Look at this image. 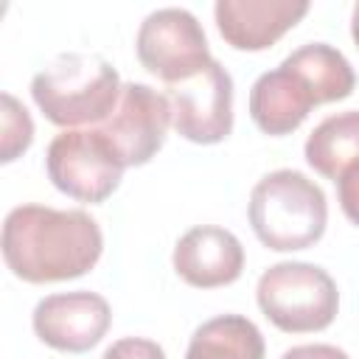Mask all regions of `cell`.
Listing matches in <instances>:
<instances>
[{
    "instance_id": "obj_9",
    "label": "cell",
    "mask_w": 359,
    "mask_h": 359,
    "mask_svg": "<svg viewBox=\"0 0 359 359\" xmlns=\"http://www.w3.org/2000/svg\"><path fill=\"white\" fill-rule=\"evenodd\" d=\"M31 323L45 345L67 353H84L104 339L112 323V311L101 294L81 289L42 297Z\"/></svg>"
},
{
    "instance_id": "obj_8",
    "label": "cell",
    "mask_w": 359,
    "mask_h": 359,
    "mask_svg": "<svg viewBox=\"0 0 359 359\" xmlns=\"http://www.w3.org/2000/svg\"><path fill=\"white\" fill-rule=\"evenodd\" d=\"M168 126L171 104L165 93H157L140 81L123 84L115 109L104 123H98L123 165H146L163 149Z\"/></svg>"
},
{
    "instance_id": "obj_15",
    "label": "cell",
    "mask_w": 359,
    "mask_h": 359,
    "mask_svg": "<svg viewBox=\"0 0 359 359\" xmlns=\"http://www.w3.org/2000/svg\"><path fill=\"white\" fill-rule=\"evenodd\" d=\"M286 59L311 81V87L320 95V104L342 101L353 93V84H356L353 67L337 48L325 42H309L292 50Z\"/></svg>"
},
{
    "instance_id": "obj_5",
    "label": "cell",
    "mask_w": 359,
    "mask_h": 359,
    "mask_svg": "<svg viewBox=\"0 0 359 359\" xmlns=\"http://www.w3.org/2000/svg\"><path fill=\"white\" fill-rule=\"evenodd\" d=\"M48 180L67 196L79 202H104L121 185L123 160L107 140V135L93 129H65L56 135L45 154Z\"/></svg>"
},
{
    "instance_id": "obj_3",
    "label": "cell",
    "mask_w": 359,
    "mask_h": 359,
    "mask_svg": "<svg viewBox=\"0 0 359 359\" xmlns=\"http://www.w3.org/2000/svg\"><path fill=\"white\" fill-rule=\"evenodd\" d=\"M247 216L264 247L275 252H292L306 250L323 238L328 202L314 180L292 168H278L255 182Z\"/></svg>"
},
{
    "instance_id": "obj_18",
    "label": "cell",
    "mask_w": 359,
    "mask_h": 359,
    "mask_svg": "<svg viewBox=\"0 0 359 359\" xmlns=\"http://www.w3.org/2000/svg\"><path fill=\"white\" fill-rule=\"evenodd\" d=\"M337 196H339V208L342 213L359 224V160L351 163L339 177H337Z\"/></svg>"
},
{
    "instance_id": "obj_17",
    "label": "cell",
    "mask_w": 359,
    "mask_h": 359,
    "mask_svg": "<svg viewBox=\"0 0 359 359\" xmlns=\"http://www.w3.org/2000/svg\"><path fill=\"white\" fill-rule=\"evenodd\" d=\"M101 359H165L163 348L151 339L143 337H123L118 342H112Z\"/></svg>"
},
{
    "instance_id": "obj_10",
    "label": "cell",
    "mask_w": 359,
    "mask_h": 359,
    "mask_svg": "<svg viewBox=\"0 0 359 359\" xmlns=\"http://www.w3.org/2000/svg\"><path fill=\"white\" fill-rule=\"evenodd\" d=\"M306 14V0H219L213 6L216 28L236 50L272 48Z\"/></svg>"
},
{
    "instance_id": "obj_2",
    "label": "cell",
    "mask_w": 359,
    "mask_h": 359,
    "mask_svg": "<svg viewBox=\"0 0 359 359\" xmlns=\"http://www.w3.org/2000/svg\"><path fill=\"white\" fill-rule=\"evenodd\" d=\"M118 70L98 53H62L31 81V98L42 115L65 129L104 123L121 98Z\"/></svg>"
},
{
    "instance_id": "obj_1",
    "label": "cell",
    "mask_w": 359,
    "mask_h": 359,
    "mask_svg": "<svg viewBox=\"0 0 359 359\" xmlns=\"http://www.w3.org/2000/svg\"><path fill=\"white\" fill-rule=\"evenodd\" d=\"M3 261L25 283L70 280L95 266L104 250L98 222L84 210L20 205L3 222Z\"/></svg>"
},
{
    "instance_id": "obj_11",
    "label": "cell",
    "mask_w": 359,
    "mask_h": 359,
    "mask_svg": "<svg viewBox=\"0 0 359 359\" xmlns=\"http://www.w3.org/2000/svg\"><path fill=\"white\" fill-rule=\"evenodd\" d=\"M311 107H320V95L289 59H283L275 70L261 73L250 90L252 123L275 137L294 132Z\"/></svg>"
},
{
    "instance_id": "obj_13",
    "label": "cell",
    "mask_w": 359,
    "mask_h": 359,
    "mask_svg": "<svg viewBox=\"0 0 359 359\" xmlns=\"http://www.w3.org/2000/svg\"><path fill=\"white\" fill-rule=\"evenodd\" d=\"M185 359H264V337L252 320L222 314L194 331Z\"/></svg>"
},
{
    "instance_id": "obj_19",
    "label": "cell",
    "mask_w": 359,
    "mask_h": 359,
    "mask_svg": "<svg viewBox=\"0 0 359 359\" xmlns=\"http://www.w3.org/2000/svg\"><path fill=\"white\" fill-rule=\"evenodd\" d=\"M280 359H351L342 348L337 345H323V342H314V345H297V348H289Z\"/></svg>"
},
{
    "instance_id": "obj_14",
    "label": "cell",
    "mask_w": 359,
    "mask_h": 359,
    "mask_svg": "<svg viewBox=\"0 0 359 359\" xmlns=\"http://www.w3.org/2000/svg\"><path fill=\"white\" fill-rule=\"evenodd\" d=\"M306 163L323 174L325 180H334L359 160V109L337 112L314 126V132L306 140Z\"/></svg>"
},
{
    "instance_id": "obj_4",
    "label": "cell",
    "mask_w": 359,
    "mask_h": 359,
    "mask_svg": "<svg viewBox=\"0 0 359 359\" xmlns=\"http://www.w3.org/2000/svg\"><path fill=\"white\" fill-rule=\"evenodd\" d=\"M258 309L266 320L286 334L323 331L334 323L339 309V292L334 278L306 261L272 264L255 286Z\"/></svg>"
},
{
    "instance_id": "obj_6",
    "label": "cell",
    "mask_w": 359,
    "mask_h": 359,
    "mask_svg": "<svg viewBox=\"0 0 359 359\" xmlns=\"http://www.w3.org/2000/svg\"><path fill=\"white\" fill-rule=\"evenodd\" d=\"M135 50L140 65L165 84L196 76L213 56L199 20L185 8H157L137 31Z\"/></svg>"
},
{
    "instance_id": "obj_16",
    "label": "cell",
    "mask_w": 359,
    "mask_h": 359,
    "mask_svg": "<svg viewBox=\"0 0 359 359\" xmlns=\"http://www.w3.org/2000/svg\"><path fill=\"white\" fill-rule=\"evenodd\" d=\"M34 140V123L28 109L11 95L3 93V163H11L17 154H22Z\"/></svg>"
},
{
    "instance_id": "obj_7",
    "label": "cell",
    "mask_w": 359,
    "mask_h": 359,
    "mask_svg": "<svg viewBox=\"0 0 359 359\" xmlns=\"http://www.w3.org/2000/svg\"><path fill=\"white\" fill-rule=\"evenodd\" d=\"M174 129L191 143H222L233 132V76L210 59L196 76L168 84Z\"/></svg>"
},
{
    "instance_id": "obj_12",
    "label": "cell",
    "mask_w": 359,
    "mask_h": 359,
    "mask_svg": "<svg viewBox=\"0 0 359 359\" xmlns=\"http://www.w3.org/2000/svg\"><path fill=\"white\" fill-rule=\"evenodd\" d=\"M174 269L188 286L196 289L227 286L238 280L244 269V247L230 230L199 224L180 236L174 247Z\"/></svg>"
},
{
    "instance_id": "obj_20",
    "label": "cell",
    "mask_w": 359,
    "mask_h": 359,
    "mask_svg": "<svg viewBox=\"0 0 359 359\" xmlns=\"http://www.w3.org/2000/svg\"><path fill=\"white\" fill-rule=\"evenodd\" d=\"M351 36H353V42L359 48V3L353 6V14H351Z\"/></svg>"
}]
</instances>
